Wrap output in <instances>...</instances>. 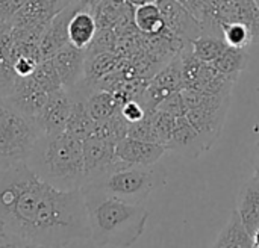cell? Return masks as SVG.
<instances>
[{
    "mask_svg": "<svg viewBox=\"0 0 259 248\" xmlns=\"http://www.w3.org/2000/svg\"><path fill=\"white\" fill-rule=\"evenodd\" d=\"M3 247H70L90 244L82 189H59L26 162L0 168Z\"/></svg>",
    "mask_w": 259,
    "mask_h": 248,
    "instance_id": "cell-1",
    "label": "cell"
},
{
    "mask_svg": "<svg viewBox=\"0 0 259 248\" xmlns=\"http://www.w3.org/2000/svg\"><path fill=\"white\" fill-rule=\"evenodd\" d=\"M80 189L87 205L91 245L132 247L141 238L150 215L143 205H132L88 186Z\"/></svg>",
    "mask_w": 259,
    "mask_h": 248,
    "instance_id": "cell-2",
    "label": "cell"
},
{
    "mask_svg": "<svg viewBox=\"0 0 259 248\" xmlns=\"http://www.w3.org/2000/svg\"><path fill=\"white\" fill-rule=\"evenodd\" d=\"M26 164L36 176L59 189H80L85 183L82 141L67 132L41 133Z\"/></svg>",
    "mask_w": 259,
    "mask_h": 248,
    "instance_id": "cell-3",
    "label": "cell"
},
{
    "mask_svg": "<svg viewBox=\"0 0 259 248\" xmlns=\"http://www.w3.org/2000/svg\"><path fill=\"white\" fill-rule=\"evenodd\" d=\"M165 182L167 173L162 167H158V164L141 167L127 165L126 162L120 161L118 165L109 173L85 183L83 186L103 191L132 205H143L147 197L153 191L162 188Z\"/></svg>",
    "mask_w": 259,
    "mask_h": 248,
    "instance_id": "cell-4",
    "label": "cell"
},
{
    "mask_svg": "<svg viewBox=\"0 0 259 248\" xmlns=\"http://www.w3.org/2000/svg\"><path fill=\"white\" fill-rule=\"evenodd\" d=\"M39 135L35 121L0 95V168L26 162Z\"/></svg>",
    "mask_w": 259,
    "mask_h": 248,
    "instance_id": "cell-5",
    "label": "cell"
},
{
    "mask_svg": "<svg viewBox=\"0 0 259 248\" xmlns=\"http://www.w3.org/2000/svg\"><path fill=\"white\" fill-rule=\"evenodd\" d=\"M181 94L187 105V118L200 135L206 152L214 147L222 135L232 94H211L191 88H182Z\"/></svg>",
    "mask_w": 259,
    "mask_h": 248,
    "instance_id": "cell-6",
    "label": "cell"
},
{
    "mask_svg": "<svg viewBox=\"0 0 259 248\" xmlns=\"http://www.w3.org/2000/svg\"><path fill=\"white\" fill-rule=\"evenodd\" d=\"M82 145H83V161H85V183L109 173L120 162V159L115 155L117 144L96 133L83 139Z\"/></svg>",
    "mask_w": 259,
    "mask_h": 248,
    "instance_id": "cell-7",
    "label": "cell"
},
{
    "mask_svg": "<svg viewBox=\"0 0 259 248\" xmlns=\"http://www.w3.org/2000/svg\"><path fill=\"white\" fill-rule=\"evenodd\" d=\"M167 32L181 42H191L203 33L202 23L179 2L161 0L158 2Z\"/></svg>",
    "mask_w": 259,
    "mask_h": 248,
    "instance_id": "cell-8",
    "label": "cell"
},
{
    "mask_svg": "<svg viewBox=\"0 0 259 248\" xmlns=\"http://www.w3.org/2000/svg\"><path fill=\"white\" fill-rule=\"evenodd\" d=\"M64 89L71 91L80 85L85 79V65H87V50L77 48L71 42L62 45L50 58Z\"/></svg>",
    "mask_w": 259,
    "mask_h": 248,
    "instance_id": "cell-9",
    "label": "cell"
},
{
    "mask_svg": "<svg viewBox=\"0 0 259 248\" xmlns=\"http://www.w3.org/2000/svg\"><path fill=\"white\" fill-rule=\"evenodd\" d=\"M73 95L67 89H59L50 94L47 103L33 120L41 133L65 132V126L71 112Z\"/></svg>",
    "mask_w": 259,
    "mask_h": 248,
    "instance_id": "cell-10",
    "label": "cell"
},
{
    "mask_svg": "<svg viewBox=\"0 0 259 248\" xmlns=\"http://www.w3.org/2000/svg\"><path fill=\"white\" fill-rule=\"evenodd\" d=\"M167 148L158 142H149L135 139L132 136H126L115 145V155L120 161L127 165H141L149 167L158 164V161L164 156Z\"/></svg>",
    "mask_w": 259,
    "mask_h": 248,
    "instance_id": "cell-11",
    "label": "cell"
},
{
    "mask_svg": "<svg viewBox=\"0 0 259 248\" xmlns=\"http://www.w3.org/2000/svg\"><path fill=\"white\" fill-rule=\"evenodd\" d=\"M165 148H167V152L181 155L188 159H197L206 152V147H205L200 135L191 126V123L188 121V118L185 115L176 118L173 133H171L168 142L165 144Z\"/></svg>",
    "mask_w": 259,
    "mask_h": 248,
    "instance_id": "cell-12",
    "label": "cell"
},
{
    "mask_svg": "<svg viewBox=\"0 0 259 248\" xmlns=\"http://www.w3.org/2000/svg\"><path fill=\"white\" fill-rule=\"evenodd\" d=\"M77 9L79 8L71 2L67 8L53 17L38 44L42 59H50L62 45L68 42V21Z\"/></svg>",
    "mask_w": 259,
    "mask_h": 248,
    "instance_id": "cell-13",
    "label": "cell"
},
{
    "mask_svg": "<svg viewBox=\"0 0 259 248\" xmlns=\"http://www.w3.org/2000/svg\"><path fill=\"white\" fill-rule=\"evenodd\" d=\"M15 52L9 23L0 21V95H9L17 74L14 70Z\"/></svg>",
    "mask_w": 259,
    "mask_h": 248,
    "instance_id": "cell-14",
    "label": "cell"
},
{
    "mask_svg": "<svg viewBox=\"0 0 259 248\" xmlns=\"http://www.w3.org/2000/svg\"><path fill=\"white\" fill-rule=\"evenodd\" d=\"M237 211L250 235L259 227V180L252 176L240 189Z\"/></svg>",
    "mask_w": 259,
    "mask_h": 248,
    "instance_id": "cell-15",
    "label": "cell"
},
{
    "mask_svg": "<svg viewBox=\"0 0 259 248\" xmlns=\"http://www.w3.org/2000/svg\"><path fill=\"white\" fill-rule=\"evenodd\" d=\"M215 248H253V238L243 223L237 209L231 212V217L226 226L219 233L215 242L212 244Z\"/></svg>",
    "mask_w": 259,
    "mask_h": 248,
    "instance_id": "cell-16",
    "label": "cell"
},
{
    "mask_svg": "<svg viewBox=\"0 0 259 248\" xmlns=\"http://www.w3.org/2000/svg\"><path fill=\"white\" fill-rule=\"evenodd\" d=\"M99 30L96 17L87 9H77L68 21V42L77 48H87Z\"/></svg>",
    "mask_w": 259,
    "mask_h": 248,
    "instance_id": "cell-17",
    "label": "cell"
},
{
    "mask_svg": "<svg viewBox=\"0 0 259 248\" xmlns=\"http://www.w3.org/2000/svg\"><path fill=\"white\" fill-rule=\"evenodd\" d=\"M123 103L124 100L111 89H103V88L91 89V92L87 95L88 111L97 123L118 112Z\"/></svg>",
    "mask_w": 259,
    "mask_h": 248,
    "instance_id": "cell-18",
    "label": "cell"
},
{
    "mask_svg": "<svg viewBox=\"0 0 259 248\" xmlns=\"http://www.w3.org/2000/svg\"><path fill=\"white\" fill-rule=\"evenodd\" d=\"M134 23L146 36H159L167 32L158 3H146L134 8Z\"/></svg>",
    "mask_w": 259,
    "mask_h": 248,
    "instance_id": "cell-19",
    "label": "cell"
},
{
    "mask_svg": "<svg viewBox=\"0 0 259 248\" xmlns=\"http://www.w3.org/2000/svg\"><path fill=\"white\" fill-rule=\"evenodd\" d=\"M247 50L249 48H238V47L228 45V48L220 55L219 59H215L212 62V65L220 73H223L225 76H228L229 79L237 82L240 74L249 65V53H247Z\"/></svg>",
    "mask_w": 259,
    "mask_h": 248,
    "instance_id": "cell-20",
    "label": "cell"
},
{
    "mask_svg": "<svg viewBox=\"0 0 259 248\" xmlns=\"http://www.w3.org/2000/svg\"><path fill=\"white\" fill-rule=\"evenodd\" d=\"M193 55L203 61L212 64L215 59L220 58V55L228 48V42L225 41L223 36L215 35V33H202L197 36L194 41L190 42Z\"/></svg>",
    "mask_w": 259,
    "mask_h": 248,
    "instance_id": "cell-21",
    "label": "cell"
},
{
    "mask_svg": "<svg viewBox=\"0 0 259 248\" xmlns=\"http://www.w3.org/2000/svg\"><path fill=\"white\" fill-rule=\"evenodd\" d=\"M127 130H129V123L118 111L114 115H111L109 118L99 121L94 133L117 144L118 141H121L123 138L127 136Z\"/></svg>",
    "mask_w": 259,
    "mask_h": 248,
    "instance_id": "cell-22",
    "label": "cell"
},
{
    "mask_svg": "<svg viewBox=\"0 0 259 248\" xmlns=\"http://www.w3.org/2000/svg\"><path fill=\"white\" fill-rule=\"evenodd\" d=\"M30 77L41 89H44L47 92H55V91H59L64 88L50 59H42L36 65V68L33 70Z\"/></svg>",
    "mask_w": 259,
    "mask_h": 248,
    "instance_id": "cell-23",
    "label": "cell"
},
{
    "mask_svg": "<svg viewBox=\"0 0 259 248\" xmlns=\"http://www.w3.org/2000/svg\"><path fill=\"white\" fill-rule=\"evenodd\" d=\"M222 36L231 47L249 48L250 45H253V38H252L250 29L240 21L222 24Z\"/></svg>",
    "mask_w": 259,
    "mask_h": 248,
    "instance_id": "cell-24",
    "label": "cell"
},
{
    "mask_svg": "<svg viewBox=\"0 0 259 248\" xmlns=\"http://www.w3.org/2000/svg\"><path fill=\"white\" fill-rule=\"evenodd\" d=\"M127 136H132L135 139L141 141H149V142H159L156 127H155V109L146 111V115L135 123H129V130Z\"/></svg>",
    "mask_w": 259,
    "mask_h": 248,
    "instance_id": "cell-25",
    "label": "cell"
},
{
    "mask_svg": "<svg viewBox=\"0 0 259 248\" xmlns=\"http://www.w3.org/2000/svg\"><path fill=\"white\" fill-rule=\"evenodd\" d=\"M155 109L167 112V114H170V115H173L176 118L187 115V111H188L181 91H175V92L168 94L162 102H159V105Z\"/></svg>",
    "mask_w": 259,
    "mask_h": 248,
    "instance_id": "cell-26",
    "label": "cell"
},
{
    "mask_svg": "<svg viewBox=\"0 0 259 248\" xmlns=\"http://www.w3.org/2000/svg\"><path fill=\"white\" fill-rule=\"evenodd\" d=\"M175 123H176V117H173V115H170L167 112L155 109V127H156L159 142L164 147H165V144L168 142V139H170V136L173 133Z\"/></svg>",
    "mask_w": 259,
    "mask_h": 248,
    "instance_id": "cell-27",
    "label": "cell"
},
{
    "mask_svg": "<svg viewBox=\"0 0 259 248\" xmlns=\"http://www.w3.org/2000/svg\"><path fill=\"white\" fill-rule=\"evenodd\" d=\"M120 112H121V115L127 120V123L140 121V120L146 115V109H144V106H143L137 98L126 100V102L121 105Z\"/></svg>",
    "mask_w": 259,
    "mask_h": 248,
    "instance_id": "cell-28",
    "label": "cell"
},
{
    "mask_svg": "<svg viewBox=\"0 0 259 248\" xmlns=\"http://www.w3.org/2000/svg\"><path fill=\"white\" fill-rule=\"evenodd\" d=\"M27 0H0V21L11 23Z\"/></svg>",
    "mask_w": 259,
    "mask_h": 248,
    "instance_id": "cell-29",
    "label": "cell"
},
{
    "mask_svg": "<svg viewBox=\"0 0 259 248\" xmlns=\"http://www.w3.org/2000/svg\"><path fill=\"white\" fill-rule=\"evenodd\" d=\"M176 2H179L182 6H185L200 21L203 14H205V8H206L208 0H176Z\"/></svg>",
    "mask_w": 259,
    "mask_h": 248,
    "instance_id": "cell-30",
    "label": "cell"
},
{
    "mask_svg": "<svg viewBox=\"0 0 259 248\" xmlns=\"http://www.w3.org/2000/svg\"><path fill=\"white\" fill-rule=\"evenodd\" d=\"M124 3L131 5V6H140V5H146V3H158L161 0H123Z\"/></svg>",
    "mask_w": 259,
    "mask_h": 248,
    "instance_id": "cell-31",
    "label": "cell"
},
{
    "mask_svg": "<svg viewBox=\"0 0 259 248\" xmlns=\"http://www.w3.org/2000/svg\"><path fill=\"white\" fill-rule=\"evenodd\" d=\"M252 238H253V247L259 248V227L255 230V232H253Z\"/></svg>",
    "mask_w": 259,
    "mask_h": 248,
    "instance_id": "cell-32",
    "label": "cell"
},
{
    "mask_svg": "<svg viewBox=\"0 0 259 248\" xmlns=\"http://www.w3.org/2000/svg\"><path fill=\"white\" fill-rule=\"evenodd\" d=\"M259 165V141L256 144V148H255V167Z\"/></svg>",
    "mask_w": 259,
    "mask_h": 248,
    "instance_id": "cell-33",
    "label": "cell"
},
{
    "mask_svg": "<svg viewBox=\"0 0 259 248\" xmlns=\"http://www.w3.org/2000/svg\"><path fill=\"white\" fill-rule=\"evenodd\" d=\"M253 176H255V177H256V179L259 180V165H256V167H255V174H253Z\"/></svg>",
    "mask_w": 259,
    "mask_h": 248,
    "instance_id": "cell-34",
    "label": "cell"
},
{
    "mask_svg": "<svg viewBox=\"0 0 259 248\" xmlns=\"http://www.w3.org/2000/svg\"><path fill=\"white\" fill-rule=\"evenodd\" d=\"M0 247H3V235H2V227H0Z\"/></svg>",
    "mask_w": 259,
    "mask_h": 248,
    "instance_id": "cell-35",
    "label": "cell"
}]
</instances>
